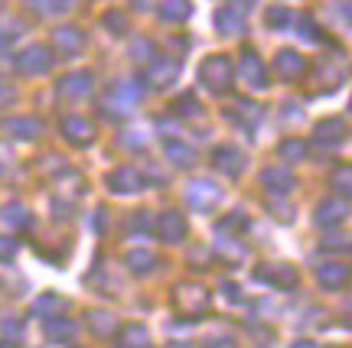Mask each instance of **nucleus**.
Returning a JSON list of instances; mask_svg holds the SVG:
<instances>
[{
    "mask_svg": "<svg viewBox=\"0 0 352 348\" xmlns=\"http://www.w3.org/2000/svg\"><path fill=\"white\" fill-rule=\"evenodd\" d=\"M232 78H235V65L228 56H209L199 69V82L215 95H226L232 88Z\"/></svg>",
    "mask_w": 352,
    "mask_h": 348,
    "instance_id": "f257e3e1",
    "label": "nucleus"
},
{
    "mask_svg": "<svg viewBox=\"0 0 352 348\" xmlns=\"http://www.w3.org/2000/svg\"><path fill=\"white\" fill-rule=\"evenodd\" d=\"M138 101H140V85L138 82H114V85L108 88V98H104V111L121 117V114L134 111Z\"/></svg>",
    "mask_w": 352,
    "mask_h": 348,
    "instance_id": "f03ea898",
    "label": "nucleus"
},
{
    "mask_svg": "<svg viewBox=\"0 0 352 348\" xmlns=\"http://www.w3.org/2000/svg\"><path fill=\"white\" fill-rule=\"evenodd\" d=\"M173 306L183 316H199L209 306V290L199 283H179L173 290Z\"/></svg>",
    "mask_w": 352,
    "mask_h": 348,
    "instance_id": "7ed1b4c3",
    "label": "nucleus"
},
{
    "mask_svg": "<svg viewBox=\"0 0 352 348\" xmlns=\"http://www.w3.org/2000/svg\"><path fill=\"white\" fill-rule=\"evenodd\" d=\"M176 78H179V62L176 59H166V56H153L147 69H144V82L151 88H166L173 85Z\"/></svg>",
    "mask_w": 352,
    "mask_h": 348,
    "instance_id": "20e7f679",
    "label": "nucleus"
},
{
    "mask_svg": "<svg viewBox=\"0 0 352 348\" xmlns=\"http://www.w3.org/2000/svg\"><path fill=\"white\" fill-rule=\"evenodd\" d=\"M219 199H222V189L215 186V183H209V179H192L186 186V202L192 209L209 211L219 205Z\"/></svg>",
    "mask_w": 352,
    "mask_h": 348,
    "instance_id": "39448f33",
    "label": "nucleus"
},
{
    "mask_svg": "<svg viewBox=\"0 0 352 348\" xmlns=\"http://www.w3.org/2000/svg\"><path fill=\"white\" fill-rule=\"evenodd\" d=\"M52 49L50 46H30V49L20 52V59H16V69L23 75H46L52 69Z\"/></svg>",
    "mask_w": 352,
    "mask_h": 348,
    "instance_id": "423d86ee",
    "label": "nucleus"
},
{
    "mask_svg": "<svg viewBox=\"0 0 352 348\" xmlns=\"http://www.w3.org/2000/svg\"><path fill=\"white\" fill-rule=\"evenodd\" d=\"M95 88V75L91 72H69L59 82V98L63 101H78V98H88Z\"/></svg>",
    "mask_w": 352,
    "mask_h": 348,
    "instance_id": "0eeeda50",
    "label": "nucleus"
},
{
    "mask_svg": "<svg viewBox=\"0 0 352 348\" xmlns=\"http://www.w3.org/2000/svg\"><path fill=\"white\" fill-rule=\"evenodd\" d=\"M254 277L261 280V283H271L277 290H290V286H297V270L290 267V264H261Z\"/></svg>",
    "mask_w": 352,
    "mask_h": 348,
    "instance_id": "6e6552de",
    "label": "nucleus"
},
{
    "mask_svg": "<svg viewBox=\"0 0 352 348\" xmlns=\"http://www.w3.org/2000/svg\"><path fill=\"white\" fill-rule=\"evenodd\" d=\"M307 72V59H303L297 49H280L274 59V75L284 78V82H297L300 75Z\"/></svg>",
    "mask_w": 352,
    "mask_h": 348,
    "instance_id": "1a4fd4ad",
    "label": "nucleus"
},
{
    "mask_svg": "<svg viewBox=\"0 0 352 348\" xmlns=\"http://www.w3.org/2000/svg\"><path fill=\"white\" fill-rule=\"evenodd\" d=\"M239 75H241V82H245V85L267 88V72H264V62L258 59V52H254V49H245V52H241Z\"/></svg>",
    "mask_w": 352,
    "mask_h": 348,
    "instance_id": "9d476101",
    "label": "nucleus"
},
{
    "mask_svg": "<svg viewBox=\"0 0 352 348\" xmlns=\"http://www.w3.org/2000/svg\"><path fill=\"white\" fill-rule=\"evenodd\" d=\"M245 163H248V156H245L239 147H219V150H212V166L219 170V173L232 176V179L245 170Z\"/></svg>",
    "mask_w": 352,
    "mask_h": 348,
    "instance_id": "9b49d317",
    "label": "nucleus"
},
{
    "mask_svg": "<svg viewBox=\"0 0 352 348\" xmlns=\"http://www.w3.org/2000/svg\"><path fill=\"white\" fill-rule=\"evenodd\" d=\"M63 134H65V137H69V140H72L76 147H88V143L95 140V124H91L88 117H78V114H69V117H65V121H63Z\"/></svg>",
    "mask_w": 352,
    "mask_h": 348,
    "instance_id": "f8f14e48",
    "label": "nucleus"
},
{
    "mask_svg": "<svg viewBox=\"0 0 352 348\" xmlns=\"http://www.w3.org/2000/svg\"><path fill=\"white\" fill-rule=\"evenodd\" d=\"M157 235L164 237L166 244H176V241H183L186 237V218L179 215V211H164L160 218H157Z\"/></svg>",
    "mask_w": 352,
    "mask_h": 348,
    "instance_id": "ddd939ff",
    "label": "nucleus"
},
{
    "mask_svg": "<svg viewBox=\"0 0 352 348\" xmlns=\"http://www.w3.org/2000/svg\"><path fill=\"white\" fill-rule=\"evenodd\" d=\"M346 137H349V124L342 117H327V121L316 124V140L327 143V147H340Z\"/></svg>",
    "mask_w": 352,
    "mask_h": 348,
    "instance_id": "4468645a",
    "label": "nucleus"
},
{
    "mask_svg": "<svg viewBox=\"0 0 352 348\" xmlns=\"http://www.w3.org/2000/svg\"><path fill=\"white\" fill-rule=\"evenodd\" d=\"M108 186H111V192L127 196V192H140V189H144V179H140V173L134 166H121V170H114V173L108 176Z\"/></svg>",
    "mask_w": 352,
    "mask_h": 348,
    "instance_id": "2eb2a0df",
    "label": "nucleus"
},
{
    "mask_svg": "<svg viewBox=\"0 0 352 348\" xmlns=\"http://www.w3.org/2000/svg\"><path fill=\"white\" fill-rule=\"evenodd\" d=\"M316 280L327 286V290H342V286L352 280V270L346 264H323V267L316 270Z\"/></svg>",
    "mask_w": 352,
    "mask_h": 348,
    "instance_id": "dca6fc26",
    "label": "nucleus"
},
{
    "mask_svg": "<svg viewBox=\"0 0 352 348\" xmlns=\"http://www.w3.org/2000/svg\"><path fill=\"white\" fill-rule=\"evenodd\" d=\"M346 215H349V202L329 199V202H323V205L316 209V224H323V228H336Z\"/></svg>",
    "mask_w": 352,
    "mask_h": 348,
    "instance_id": "f3484780",
    "label": "nucleus"
},
{
    "mask_svg": "<svg viewBox=\"0 0 352 348\" xmlns=\"http://www.w3.org/2000/svg\"><path fill=\"white\" fill-rule=\"evenodd\" d=\"M261 183L271 189V192H277V196H287L290 189H294V176H290L287 166H271V170L261 173Z\"/></svg>",
    "mask_w": 352,
    "mask_h": 348,
    "instance_id": "a211bd4d",
    "label": "nucleus"
},
{
    "mask_svg": "<svg viewBox=\"0 0 352 348\" xmlns=\"http://www.w3.org/2000/svg\"><path fill=\"white\" fill-rule=\"evenodd\" d=\"M3 130H7L10 137L36 140L39 134H43V124H39L36 117H10V121H3Z\"/></svg>",
    "mask_w": 352,
    "mask_h": 348,
    "instance_id": "6ab92c4d",
    "label": "nucleus"
},
{
    "mask_svg": "<svg viewBox=\"0 0 352 348\" xmlns=\"http://www.w3.org/2000/svg\"><path fill=\"white\" fill-rule=\"evenodd\" d=\"M52 43H56V49L59 52L72 56V52H78L82 46H85V36H82V30H76V26H63V30L52 33Z\"/></svg>",
    "mask_w": 352,
    "mask_h": 348,
    "instance_id": "aec40b11",
    "label": "nucleus"
},
{
    "mask_svg": "<svg viewBox=\"0 0 352 348\" xmlns=\"http://www.w3.org/2000/svg\"><path fill=\"white\" fill-rule=\"evenodd\" d=\"M118 345L121 348H151L153 342H151V332H147L144 325L131 323V325H124V329L118 332Z\"/></svg>",
    "mask_w": 352,
    "mask_h": 348,
    "instance_id": "412c9836",
    "label": "nucleus"
},
{
    "mask_svg": "<svg viewBox=\"0 0 352 348\" xmlns=\"http://www.w3.org/2000/svg\"><path fill=\"white\" fill-rule=\"evenodd\" d=\"M164 150H166V160L173 163V166H179V170H186V166H192L196 163V150L189 147V143H183V140H166L164 143Z\"/></svg>",
    "mask_w": 352,
    "mask_h": 348,
    "instance_id": "4be33fe9",
    "label": "nucleus"
},
{
    "mask_svg": "<svg viewBox=\"0 0 352 348\" xmlns=\"http://www.w3.org/2000/svg\"><path fill=\"white\" fill-rule=\"evenodd\" d=\"M78 332V325L72 323V319H63V316H50V323H46V338H52V342H72Z\"/></svg>",
    "mask_w": 352,
    "mask_h": 348,
    "instance_id": "5701e85b",
    "label": "nucleus"
},
{
    "mask_svg": "<svg viewBox=\"0 0 352 348\" xmlns=\"http://www.w3.org/2000/svg\"><path fill=\"white\" fill-rule=\"evenodd\" d=\"M88 329L95 332L98 338H108V336H114L118 332V323H114V316L111 312H104V310H88Z\"/></svg>",
    "mask_w": 352,
    "mask_h": 348,
    "instance_id": "b1692460",
    "label": "nucleus"
},
{
    "mask_svg": "<svg viewBox=\"0 0 352 348\" xmlns=\"http://www.w3.org/2000/svg\"><path fill=\"white\" fill-rule=\"evenodd\" d=\"M215 26H219V33H226V36H235L245 30V16L239 10H232V7H222V10L215 13Z\"/></svg>",
    "mask_w": 352,
    "mask_h": 348,
    "instance_id": "393cba45",
    "label": "nucleus"
},
{
    "mask_svg": "<svg viewBox=\"0 0 352 348\" xmlns=\"http://www.w3.org/2000/svg\"><path fill=\"white\" fill-rule=\"evenodd\" d=\"M189 13H192L189 0H164L160 3V20H166V23H183Z\"/></svg>",
    "mask_w": 352,
    "mask_h": 348,
    "instance_id": "a878e982",
    "label": "nucleus"
},
{
    "mask_svg": "<svg viewBox=\"0 0 352 348\" xmlns=\"http://www.w3.org/2000/svg\"><path fill=\"white\" fill-rule=\"evenodd\" d=\"M124 264L134 274H151L153 267H157V254H151V251H131L124 257Z\"/></svg>",
    "mask_w": 352,
    "mask_h": 348,
    "instance_id": "bb28decb",
    "label": "nucleus"
},
{
    "mask_svg": "<svg viewBox=\"0 0 352 348\" xmlns=\"http://www.w3.org/2000/svg\"><path fill=\"white\" fill-rule=\"evenodd\" d=\"M329 189H336L340 196H352V163H342L329 176Z\"/></svg>",
    "mask_w": 352,
    "mask_h": 348,
    "instance_id": "cd10ccee",
    "label": "nucleus"
},
{
    "mask_svg": "<svg viewBox=\"0 0 352 348\" xmlns=\"http://www.w3.org/2000/svg\"><path fill=\"white\" fill-rule=\"evenodd\" d=\"M69 303L63 297H56V293H46V297H39L33 303V316H56V312H63Z\"/></svg>",
    "mask_w": 352,
    "mask_h": 348,
    "instance_id": "c85d7f7f",
    "label": "nucleus"
},
{
    "mask_svg": "<svg viewBox=\"0 0 352 348\" xmlns=\"http://www.w3.org/2000/svg\"><path fill=\"white\" fill-rule=\"evenodd\" d=\"M277 153H280V160H284V163H297V160H303V156H307V143H303V140H297V137H287L280 147H277Z\"/></svg>",
    "mask_w": 352,
    "mask_h": 348,
    "instance_id": "c756f323",
    "label": "nucleus"
},
{
    "mask_svg": "<svg viewBox=\"0 0 352 348\" xmlns=\"http://www.w3.org/2000/svg\"><path fill=\"white\" fill-rule=\"evenodd\" d=\"M3 222L23 231V228H30V224H33V218H30V211H26L23 205H7V211H3Z\"/></svg>",
    "mask_w": 352,
    "mask_h": 348,
    "instance_id": "7c9ffc66",
    "label": "nucleus"
},
{
    "mask_svg": "<svg viewBox=\"0 0 352 348\" xmlns=\"http://www.w3.org/2000/svg\"><path fill=\"white\" fill-rule=\"evenodd\" d=\"M26 3H30L36 13H43V16H52V13L69 10V3H72V0H26Z\"/></svg>",
    "mask_w": 352,
    "mask_h": 348,
    "instance_id": "2f4dec72",
    "label": "nucleus"
},
{
    "mask_svg": "<svg viewBox=\"0 0 352 348\" xmlns=\"http://www.w3.org/2000/svg\"><path fill=\"white\" fill-rule=\"evenodd\" d=\"M290 23H297V16H294L287 7H271V10H267V26H271V30H284V26H290Z\"/></svg>",
    "mask_w": 352,
    "mask_h": 348,
    "instance_id": "473e14b6",
    "label": "nucleus"
},
{
    "mask_svg": "<svg viewBox=\"0 0 352 348\" xmlns=\"http://www.w3.org/2000/svg\"><path fill=\"white\" fill-rule=\"evenodd\" d=\"M173 111L179 114V117H196V114H199V101L192 98V95H183V98H176Z\"/></svg>",
    "mask_w": 352,
    "mask_h": 348,
    "instance_id": "72a5a7b5",
    "label": "nucleus"
},
{
    "mask_svg": "<svg viewBox=\"0 0 352 348\" xmlns=\"http://www.w3.org/2000/svg\"><path fill=\"white\" fill-rule=\"evenodd\" d=\"M297 23H300V30H303L300 36L307 39V43H320V39H323L320 36V26L314 23V16H307V13H303V16H297Z\"/></svg>",
    "mask_w": 352,
    "mask_h": 348,
    "instance_id": "f704fd0d",
    "label": "nucleus"
},
{
    "mask_svg": "<svg viewBox=\"0 0 352 348\" xmlns=\"http://www.w3.org/2000/svg\"><path fill=\"white\" fill-rule=\"evenodd\" d=\"M13 163H16V156H13L10 143H7V140H0V176H10Z\"/></svg>",
    "mask_w": 352,
    "mask_h": 348,
    "instance_id": "c9c22d12",
    "label": "nucleus"
},
{
    "mask_svg": "<svg viewBox=\"0 0 352 348\" xmlns=\"http://www.w3.org/2000/svg\"><path fill=\"white\" fill-rule=\"evenodd\" d=\"M104 26H108V30H114V33L121 36V33H127V16H124L121 10L104 13Z\"/></svg>",
    "mask_w": 352,
    "mask_h": 348,
    "instance_id": "e433bc0d",
    "label": "nucleus"
},
{
    "mask_svg": "<svg viewBox=\"0 0 352 348\" xmlns=\"http://www.w3.org/2000/svg\"><path fill=\"white\" fill-rule=\"evenodd\" d=\"M323 251H333V254H336V251H349V254H352V235L349 237H346V235L327 237V241H323Z\"/></svg>",
    "mask_w": 352,
    "mask_h": 348,
    "instance_id": "4c0bfd02",
    "label": "nucleus"
},
{
    "mask_svg": "<svg viewBox=\"0 0 352 348\" xmlns=\"http://www.w3.org/2000/svg\"><path fill=\"white\" fill-rule=\"evenodd\" d=\"M131 52L138 56V62H140V59H144V62H151V59H153V43H151V39H134Z\"/></svg>",
    "mask_w": 352,
    "mask_h": 348,
    "instance_id": "58836bf2",
    "label": "nucleus"
},
{
    "mask_svg": "<svg viewBox=\"0 0 352 348\" xmlns=\"http://www.w3.org/2000/svg\"><path fill=\"white\" fill-rule=\"evenodd\" d=\"M219 228H222V231H232V228H248V218H245L241 211H235V215H232V218H226Z\"/></svg>",
    "mask_w": 352,
    "mask_h": 348,
    "instance_id": "ea45409f",
    "label": "nucleus"
},
{
    "mask_svg": "<svg viewBox=\"0 0 352 348\" xmlns=\"http://www.w3.org/2000/svg\"><path fill=\"white\" fill-rule=\"evenodd\" d=\"M16 254V241L13 237H0V261H13Z\"/></svg>",
    "mask_w": 352,
    "mask_h": 348,
    "instance_id": "a19ab883",
    "label": "nucleus"
},
{
    "mask_svg": "<svg viewBox=\"0 0 352 348\" xmlns=\"http://www.w3.org/2000/svg\"><path fill=\"white\" fill-rule=\"evenodd\" d=\"M13 101H16V91H13L10 85H3V82H0V111H7Z\"/></svg>",
    "mask_w": 352,
    "mask_h": 348,
    "instance_id": "79ce46f5",
    "label": "nucleus"
},
{
    "mask_svg": "<svg viewBox=\"0 0 352 348\" xmlns=\"http://www.w3.org/2000/svg\"><path fill=\"white\" fill-rule=\"evenodd\" d=\"M0 332L10 338H20V332H23V323L20 319H10V323H0Z\"/></svg>",
    "mask_w": 352,
    "mask_h": 348,
    "instance_id": "37998d69",
    "label": "nucleus"
},
{
    "mask_svg": "<svg viewBox=\"0 0 352 348\" xmlns=\"http://www.w3.org/2000/svg\"><path fill=\"white\" fill-rule=\"evenodd\" d=\"M254 3H258V0H228V7H232V10H239L241 16H248V10H252Z\"/></svg>",
    "mask_w": 352,
    "mask_h": 348,
    "instance_id": "c03bdc74",
    "label": "nucleus"
},
{
    "mask_svg": "<svg viewBox=\"0 0 352 348\" xmlns=\"http://www.w3.org/2000/svg\"><path fill=\"white\" fill-rule=\"evenodd\" d=\"M222 293H226V299H232V303H241V293H239V286L235 283H222Z\"/></svg>",
    "mask_w": 352,
    "mask_h": 348,
    "instance_id": "a18cd8bd",
    "label": "nucleus"
},
{
    "mask_svg": "<svg viewBox=\"0 0 352 348\" xmlns=\"http://www.w3.org/2000/svg\"><path fill=\"white\" fill-rule=\"evenodd\" d=\"M209 348H235V342H232V338H215Z\"/></svg>",
    "mask_w": 352,
    "mask_h": 348,
    "instance_id": "49530a36",
    "label": "nucleus"
},
{
    "mask_svg": "<svg viewBox=\"0 0 352 348\" xmlns=\"http://www.w3.org/2000/svg\"><path fill=\"white\" fill-rule=\"evenodd\" d=\"M342 13H346V20L352 23V0H346V3H342Z\"/></svg>",
    "mask_w": 352,
    "mask_h": 348,
    "instance_id": "de8ad7c7",
    "label": "nucleus"
},
{
    "mask_svg": "<svg viewBox=\"0 0 352 348\" xmlns=\"http://www.w3.org/2000/svg\"><path fill=\"white\" fill-rule=\"evenodd\" d=\"M166 348H192L189 342H173V345H166Z\"/></svg>",
    "mask_w": 352,
    "mask_h": 348,
    "instance_id": "09e8293b",
    "label": "nucleus"
},
{
    "mask_svg": "<svg viewBox=\"0 0 352 348\" xmlns=\"http://www.w3.org/2000/svg\"><path fill=\"white\" fill-rule=\"evenodd\" d=\"M294 348H316V345H314V342H297Z\"/></svg>",
    "mask_w": 352,
    "mask_h": 348,
    "instance_id": "8fccbe9b",
    "label": "nucleus"
},
{
    "mask_svg": "<svg viewBox=\"0 0 352 348\" xmlns=\"http://www.w3.org/2000/svg\"><path fill=\"white\" fill-rule=\"evenodd\" d=\"M134 3H138V7H151V0H134Z\"/></svg>",
    "mask_w": 352,
    "mask_h": 348,
    "instance_id": "3c124183",
    "label": "nucleus"
},
{
    "mask_svg": "<svg viewBox=\"0 0 352 348\" xmlns=\"http://www.w3.org/2000/svg\"><path fill=\"white\" fill-rule=\"evenodd\" d=\"M0 348H16V345L13 342H0Z\"/></svg>",
    "mask_w": 352,
    "mask_h": 348,
    "instance_id": "603ef678",
    "label": "nucleus"
},
{
    "mask_svg": "<svg viewBox=\"0 0 352 348\" xmlns=\"http://www.w3.org/2000/svg\"><path fill=\"white\" fill-rule=\"evenodd\" d=\"M349 114H352V101H349Z\"/></svg>",
    "mask_w": 352,
    "mask_h": 348,
    "instance_id": "864d4df0",
    "label": "nucleus"
}]
</instances>
